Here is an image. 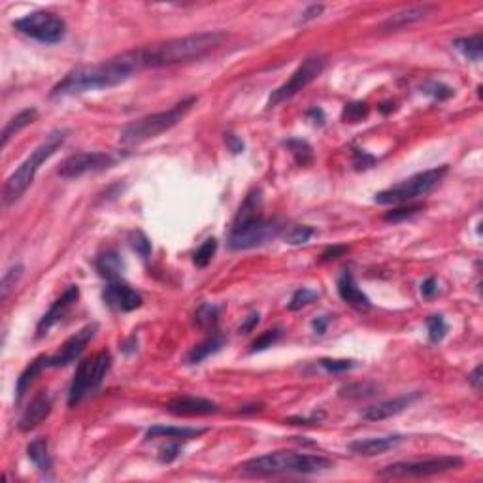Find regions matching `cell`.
<instances>
[{"label":"cell","mask_w":483,"mask_h":483,"mask_svg":"<svg viewBox=\"0 0 483 483\" xmlns=\"http://www.w3.org/2000/svg\"><path fill=\"white\" fill-rule=\"evenodd\" d=\"M36 119H38V110H36V108H27V110H21L18 115H13V118L6 123L4 130H2L0 146L6 148L10 138H13V136L18 134L19 130H23L25 127H29V125L34 123Z\"/></svg>","instance_id":"d4e9b609"},{"label":"cell","mask_w":483,"mask_h":483,"mask_svg":"<svg viewBox=\"0 0 483 483\" xmlns=\"http://www.w3.org/2000/svg\"><path fill=\"white\" fill-rule=\"evenodd\" d=\"M319 365L323 366L329 374H342V372L353 370L355 366H357V363L349 359H321L319 360Z\"/></svg>","instance_id":"b9f144b4"},{"label":"cell","mask_w":483,"mask_h":483,"mask_svg":"<svg viewBox=\"0 0 483 483\" xmlns=\"http://www.w3.org/2000/svg\"><path fill=\"white\" fill-rule=\"evenodd\" d=\"M283 146L291 151L293 159L296 161V165L308 166L313 161L312 146L306 140H302V138H289V140L283 142Z\"/></svg>","instance_id":"f546056e"},{"label":"cell","mask_w":483,"mask_h":483,"mask_svg":"<svg viewBox=\"0 0 483 483\" xmlns=\"http://www.w3.org/2000/svg\"><path fill=\"white\" fill-rule=\"evenodd\" d=\"M102 301L115 312H132L142 306V295L123 282H110L102 291Z\"/></svg>","instance_id":"5bb4252c"},{"label":"cell","mask_w":483,"mask_h":483,"mask_svg":"<svg viewBox=\"0 0 483 483\" xmlns=\"http://www.w3.org/2000/svg\"><path fill=\"white\" fill-rule=\"evenodd\" d=\"M453 47L457 49V51H460V54L465 55L468 61H474V63H479V61H482V54H483L482 34L457 38V40H453Z\"/></svg>","instance_id":"f1b7e54d"},{"label":"cell","mask_w":483,"mask_h":483,"mask_svg":"<svg viewBox=\"0 0 483 483\" xmlns=\"http://www.w3.org/2000/svg\"><path fill=\"white\" fill-rule=\"evenodd\" d=\"M199 99L196 96H187L182 102H177L172 108L165 110V112L151 113L146 118H140L129 123L121 132V142L125 146H134V144H142V142L151 140L155 136L163 134L166 130H170L172 127H176L189 110L195 106Z\"/></svg>","instance_id":"5b68a950"},{"label":"cell","mask_w":483,"mask_h":483,"mask_svg":"<svg viewBox=\"0 0 483 483\" xmlns=\"http://www.w3.org/2000/svg\"><path fill=\"white\" fill-rule=\"evenodd\" d=\"M223 336L215 332V334H212L210 338H206L204 342L196 344L195 348L189 351L187 363L189 365H199V363H202L204 359H208L210 355L218 353L219 349L223 348Z\"/></svg>","instance_id":"4316f807"},{"label":"cell","mask_w":483,"mask_h":483,"mask_svg":"<svg viewBox=\"0 0 483 483\" xmlns=\"http://www.w3.org/2000/svg\"><path fill=\"white\" fill-rule=\"evenodd\" d=\"M306 118L315 125H325V112L319 106L310 108V110L306 112Z\"/></svg>","instance_id":"f907efd6"},{"label":"cell","mask_w":483,"mask_h":483,"mask_svg":"<svg viewBox=\"0 0 483 483\" xmlns=\"http://www.w3.org/2000/svg\"><path fill=\"white\" fill-rule=\"evenodd\" d=\"M180 453H182V444L176 440V442H170L168 446H165V448L161 449L159 460L163 465H170L172 460H176L177 457H180Z\"/></svg>","instance_id":"ee69618b"},{"label":"cell","mask_w":483,"mask_h":483,"mask_svg":"<svg viewBox=\"0 0 483 483\" xmlns=\"http://www.w3.org/2000/svg\"><path fill=\"white\" fill-rule=\"evenodd\" d=\"M348 251V246H332V248H327L321 253V263H329V261H334L338 257H342L344 253Z\"/></svg>","instance_id":"7dc6e473"},{"label":"cell","mask_w":483,"mask_h":483,"mask_svg":"<svg viewBox=\"0 0 483 483\" xmlns=\"http://www.w3.org/2000/svg\"><path fill=\"white\" fill-rule=\"evenodd\" d=\"M99 330V325L89 323L85 325L83 329H80L76 334H72L68 340H66L61 349L55 355H51L47 359V368H61V366H68L72 363H76L77 357L83 353V349L87 348V344L91 342Z\"/></svg>","instance_id":"4fadbf2b"},{"label":"cell","mask_w":483,"mask_h":483,"mask_svg":"<svg viewBox=\"0 0 483 483\" xmlns=\"http://www.w3.org/2000/svg\"><path fill=\"white\" fill-rule=\"evenodd\" d=\"M66 134H68V130H57L54 134H49V138L46 142H42L40 146L21 163L18 170L8 177L6 183H4V189H2V202L6 206L18 202L25 195V191L34 182L36 172L40 170V166L49 157H54L57 153V149L65 144Z\"/></svg>","instance_id":"277c9868"},{"label":"cell","mask_w":483,"mask_h":483,"mask_svg":"<svg viewBox=\"0 0 483 483\" xmlns=\"http://www.w3.org/2000/svg\"><path fill=\"white\" fill-rule=\"evenodd\" d=\"M208 429H195V427H165V425H155L146 432V438H172V440H191L204 434Z\"/></svg>","instance_id":"603a6c76"},{"label":"cell","mask_w":483,"mask_h":483,"mask_svg":"<svg viewBox=\"0 0 483 483\" xmlns=\"http://www.w3.org/2000/svg\"><path fill=\"white\" fill-rule=\"evenodd\" d=\"M27 455L29 459L36 465V468L40 472H49L51 470V457H49V446H47L46 438H36L32 442L27 446Z\"/></svg>","instance_id":"83f0119b"},{"label":"cell","mask_w":483,"mask_h":483,"mask_svg":"<svg viewBox=\"0 0 483 483\" xmlns=\"http://www.w3.org/2000/svg\"><path fill=\"white\" fill-rule=\"evenodd\" d=\"M353 163L357 170H365V168H370V166L376 163V157H372V155L366 153L365 149H355Z\"/></svg>","instance_id":"f6af8a7d"},{"label":"cell","mask_w":483,"mask_h":483,"mask_svg":"<svg viewBox=\"0 0 483 483\" xmlns=\"http://www.w3.org/2000/svg\"><path fill=\"white\" fill-rule=\"evenodd\" d=\"M219 321V308L215 304H202L195 312V323L201 329H213Z\"/></svg>","instance_id":"1f68e13d"},{"label":"cell","mask_w":483,"mask_h":483,"mask_svg":"<svg viewBox=\"0 0 483 483\" xmlns=\"http://www.w3.org/2000/svg\"><path fill=\"white\" fill-rule=\"evenodd\" d=\"M23 272H25V266L21 265V263L10 266V268L4 272V276H2V283H0V301L2 302L8 301L10 293L15 289L19 280L23 277Z\"/></svg>","instance_id":"4dcf8cb0"},{"label":"cell","mask_w":483,"mask_h":483,"mask_svg":"<svg viewBox=\"0 0 483 483\" xmlns=\"http://www.w3.org/2000/svg\"><path fill=\"white\" fill-rule=\"evenodd\" d=\"M370 112V108L366 102H351V104H346L342 112V119L346 123H359L363 119H366Z\"/></svg>","instance_id":"ab89813d"},{"label":"cell","mask_w":483,"mask_h":483,"mask_svg":"<svg viewBox=\"0 0 483 483\" xmlns=\"http://www.w3.org/2000/svg\"><path fill=\"white\" fill-rule=\"evenodd\" d=\"M463 466V459L459 457H437V459L425 460H404V463H393L377 472L380 477H427L442 472L457 470Z\"/></svg>","instance_id":"30bf717a"},{"label":"cell","mask_w":483,"mask_h":483,"mask_svg":"<svg viewBox=\"0 0 483 483\" xmlns=\"http://www.w3.org/2000/svg\"><path fill=\"white\" fill-rule=\"evenodd\" d=\"M215 251H218V240H215V238H208V240L202 244L201 248L195 251V257H193L195 265L199 266V268H204V266H208L210 265V261L213 259Z\"/></svg>","instance_id":"f35d334b"},{"label":"cell","mask_w":483,"mask_h":483,"mask_svg":"<svg viewBox=\"0 0 483 483\" xmlns=\"http://www.w3.org/2000/svg\"><path fill=\"white\" fill-rule=\"evenodd\" d=\"M482 382H483V377H482V365H477L476 368H474V372H472L470 376H468V383H470L472 387L476 391H479L482 389Z\"/></svg>","instance_id":"f5cc1de1"},{"label":"cell","mask_w":483,"mask_h":483,"mask_svg":"<svg viewBox=\"0 0 483 483\" xmlns=\"http://www.w3.org/2000/svg\"><path fill=\"white\" fill-rule=\"evenodd\" d=\"M77 299H80V287H77V285H70V287L66 289L65 293H63V295L54 302V306L49 308V310L44 313V318L38 321L36 336L42 338L44 334H47V330L51 329L55 323H59L61 319L65 318V313L70 310V306L74 304V302H77Z\"/></svg>","instance_id":"9a60e30c"},{"label":"cell","mask_w":483,"mask_h":483,"mask_svg":"<svg viewBox=\"0 0 483 483\" xmlns=\"http://www.w3.org/2000/svg\"><path fill=\"white\" fill-rule=\"evenodd\" d=\"M261 210H263V193H261L259 189H255V191H251V193L246 196V201H244V204H242L238 213H236L234 225H232V227L263 218V215H261Z\"/></svg>","instance_id":"484cf974"},{"label":"cell","mask_w":483,"mask_h":483,"mask_svg":"<svg viewBox=\"0 0 483 483\" xmlns=\"http://www.w3.org/2000/svg\"><path fill=\"white\" fill-rule=\"evenodd\" d=\"M421 93L429 94V96H432L434 101L442 102V101L451 99V96L455 94V91L442 82H425L423 85H421Z\"/></svg>","instance_id":"e575fe53"},{"label":"cell","mask_w":483,"mask_h":483,"mask_svg":"<svg viewBox=\"0 0 483 483\" xmlns=\"http://www.w3.org/2000/svg\"><path fill=\"white\" fill-rule=\"evenodd\" d=\"M94 266H96L99 276H102L104 280H108V282H118L119 276H121L125 270V263L123 259H121V255H119L118 251H113V249L99 255L96 261H94Z\"/></svg>","instance_id":"7402d4cb"},{"label":"cell","mask_w":483,"mask_h":483,"mask_svg":"<svg viewBox=\"0 0 483 483\" xmlns=\"http://www.w3.org/2000/svg\"><path fill=\"white\" fill-rule=\"evenodd\" d=\"M330 319L327 318V315H321V318H315L312 321V329L315 334H325V330H327V327H329Z\"/></svg>","instance_id":"816d5d0a"},{"label":"cell","mask_w":483,"mask_h":483,"mask_svg":"<svg viewBox=\"0 0 483 483\" xmlns=\"http://www.w3.org/2000/svg\"><path fill=\"white\" fill-rule=\"evenodd\" d=\"M393 106H395V104H391V102H383L382 106H380V110H382V113H385V115H387V113L393 110Z\"/></svg>","instance_id":"9f6ffc18"},{"label":"cell","mask_w":483,"mask_h":483,"mask_svg":"<svg viewBox=\"0 0 483 483\" xmlns=\"http://www.w3.org/2000/svg\"><path fill=\"white\" fill-rule=\"evenodd\" d=\"M225 142H227V146H229V149L234 155L244 153V149H246V146H244L242 138H238V136L232 134V132H227V134H225Z\"/></svg>","instance_id":"c3c4849f"},{"label":"cell","mask_w":483,"mask_h":483,"mask_svg":"<svg viewBox=\"0 0 483 483\" xmlns=\"http://www.w3.org/2000/svg\"><path fill=\"white\" fill-rule=\"evenodd\" d=\"M313 234H315V230L312 227H293L285 236V240L291 246H301V244H306Z\"/></svg>","instance_id":"7bdbcfd3"},{"label":"cell","mask_w":483,"mask_h":483,"mask_svg":"<svg viewBox=\"0 0 483 483\" xmlns=\"http://www.w3.org/2000/svg\"><path fill=\"white\" fill-rule=\"evenodd\" d=\"M110 366H112V355L106 349L91 357V359L82 360L77 365L70 389H68V406H77L85 396L93 395L104 382Z\"/></svg>","instance_id":"52a82bcc"},{"label":"cell","mask_w":483,"mask_h":483,"mask_svg":"<svg viewBox=\"0 0 483 483\" xmlns=\"http://www.w3.org/2000/svg\"><path fill=\"white\" fill-rule=\"evenodd\" d=\"M318 296H319L318 291L302 287V289H299V291H295V295L291 296V301H289L287 306L291 312H296V310H302V308L308 306V304H312Z\"/></svg>","instance_id":"74e56055"},{"label":"cell","mask_w":483,"mask_h":483,"mask_svg":"<svg viewBox=\"0 0 483 483\" xmlns=\"http://www.w3.org/2000/svg\"><path fill=\"white\" fill-rule=\"evenodd\" d=\"M13 29L42 44H59L66 36L65 19L51 12H32L13 21Z\"/></svg>","instance_id":"ba28073f"},{"label":"cell","mask_w":483,"mask_h":483,"mask_svg":"<svg viewBox=\"0 0 483 483\" xmlns=\"http://www.w3.org/2000/svg\"><path fill=\"white\" fill-rule=\"evenodd\" d=\"M136 346H138V340H136V336H130L129 340H127V342L121 346V351L129 355V353H132V351H136Z\"/></svg>","instance_id":"11a10c76"},{"label":"cell","mask_w":483,"mask_h":483,"mask_svg":"<svg viewBox=\"0 0 483 483\" xmlns=\"http://www.w3.org/2000/svg\"><path fill=\"white\" fill-rule=\"evenodd\" d=\"M380 387L374 383H351L340 389V396H348V399H368V396L377 395Z\"/></svg>","instance_id":"d6a6232c"},{"label":"cell","mask_w":483,"mask_h":483,"mask_svg":"<svg viewBox=\"0 0 483 483\" xmlns=\"http://www.w3.org/2000/svg\"><path fill=\"white\" fill-rule=\"evenodd\" d=\"M419 396H421V393H410V395L396 396V399H391V401L377 402L374 406L366 408L360 415H363L365 421H383V419L395 418V415L404 412L406 408L412 406Z\"/></svg>","instance_id":"e0dca14e"},{"label":"cell","mask_w":483,"mask_h":483,"mask_svg":"<svg viewBox=\"0 0 483 483\" xmlns=\"http://www.w3.org/2000/svg\"><path fill=\"white\" fill-rule=\"evenodd\" d=\"M115 165V157L106 151H82V153H74L66 157L61 163L59 174L65 180H74V177H82L89 172H101L106 168H112Z\"/></svg>","instance_id":"7c38bea8"},{"label":"cell","mask_w":483,"mask_h":483,"mask_svg":"<svg viewBox=\"0 0 483 483\" xmlns=\"http://www.w3.org/2000/svg\"><path fill=\"white\" fill-rule=\"evenodd\" d=\"M257 323H259V313H251V315L246 319V323L240 327V334H248V332H251V330L257 327Z\"/></svg>","instance_id":"db71d44e"},{"label":"cell","mask_w":483,"mask_h":483,"mask_svg":"<svg viewBox=\"0 0 483 483\" xmlns=\"http://www.w3.org/2000/svg\"><path fill=\"white\" fill-rule=\"evenodd\" d=\"M129 246L132 248V251L140 255L142 259H148L149 255H151V249H153L151 248V240L142 230L129 232Z\"/></svg>","instance_id":"836d02e7"},{"label":"cell","mask_w":483,"mask_h":483,"mask_svg":"<svg viewBox=\"0 0 483 483\" xmlns=\"http://www.w3.org/2000/svg\"><path fill=\"white\" fill-rule=\"evenodd\" d=\"M332 468V460L321 455L274 451L246 460L240 466L246 476H280V474H318Z\"/></svg>","instance_id":"3957f363"},{"label":"cell","mask_w":483,"mask_h":483,"mask_svg":"<svg viewBox=\"0 0 483 483\" xmlns=\"http://www.w3.org/2000/svg\"><path fill=\"white\" fill-rule=\"evenodd\" d=\"M429 12H430V6L404 8V10H401V12L393 13L391 18L385 19L380 29H382L383 32H395V30L406 29V27H410V25L423 21Z\"/></svg>","instance_id":"44dd1931"},{"label":"cell","mask_w":483,"mask_h":483,"mask_svg":"<svg viewBox=\"0 0 483 483\" xmlns=\"http://www.w3.org/2000/svg\"><path fill=\"white\" fill-rule=\"evenodd\" d=\"M166 410L174 415L182 418H201V415H212L219 412V406L215 402L202 399V396H177L174 401L168 402Z\"/></svg>","instance_id":"2e32d148"},{"label":"cell","mask_w":483,"mask_h":483,"mask_svg":"<svg viewBox=\"0 0 483 483\" xmlns=\"http://www.w3.org/2000/svg\"><path fill=\"white\" fill-rule=\"evenodd\" d=\"M438 291H440V287H438L437 277H427L421 283V295H423V299H434L438 295Z\"/></svg>","instance_id":"bcb514c9"},{"label":"cell","mask_w":483,"mask_h":483,"mask_svg":"<svg viewBox=\"0 0 483 483\" xmlns=\"http://www.w3.org/2000/svg\"><path fill=\"white\" fill-rule=\"evenodd\" d=\"M323 10H325L323 4H312L310 8H306V12L302 13L301 23H308V21H312V19L319 18V15L323 13Z\"/></svg>","instance_id":"681fc988"},{"label":"cell","mask_w":483,"mask_h":483,"mask_svg":"<svg viewBox=\"0 0 483 483\" xmlns=\"http://www.w3.org/2000/svg\"><path fill=\"white\" fill-rule=\"evenodd\" d=\"M327 66V61L321 55H313V57H308L304 63H302L293 76L289 77L287 82L280 85L276 91H272V94L268 96V108H274L277 104H282L287 99H293L296 93H301L302 89L308 87L310 83L315 80V77L321 76V72L325 70Z\"/></svg>","instance_id":"8fae6325"},{"label":"cell","mask_w":483,"mask_h":483,"mask_svg":"<svg viewBox=\"0 0 483 483\" xmlns=\"http://www.w3.org/2000/svg\"><path fill=\"white\" fill-rule=\"evenodd\" d=\"M338 295H340V299H342L346 304H349L351 308H355V310H359V312H366V310H370L372 308V302L370 299L363 293V289L357 285V282H355L353 274L349 270L342 272L340 274V277H338Z\"/></svg>","instance_id":"d6986e66"},{"label":"cell","mask_w":483,"mask_h":483,"mask_svg":"<svg viewBox=\"0 0 483 483\" xmlns=\"http://www.w3.org/2000/svg\"><path fill=\"white\" fill-rule=\"evenodd\" d=\"M404 438L401 434H391V437H380V438H360L355 442H349L348 449L363 457H374V455H382L385 451L395 449L396 446H401Z\"/></svg>","instance_id":"ffe728a7"},{"label":"cell","mask_w":483,"mask_h":483,"mask_svg":"<svg viewBox=\"0 0 483 483\" xmlns=\"http://www.w3.org/2000/svg\"><path fill=\"white\" fill-rule=\"evenodd\" d=\"M134 68L127 63L123 55L108 59L96 65L77 66L70 70L61 80L49 96H70V94H82L87 91H99V89H110L121 85L132 76Z\"/></svg>","instance_id":"7a4b0ae2"},{"label":"cell","mask_w":483,"mask_h":483,"mask_svg":"<svg viewBox=\"0 0 483 483\" xmlns=\"http://www.w3.org/2000/svg\"><path fill=\"white\" fill-rule=\"evenodd\" d=\"M51 408H54L51 395H49L47 391H40V393L30 401L29 406L25 408L23 415L19 419V430H21V432H30L32 429H36V427L51 413Z\"/></svg>","instance_id":"ac0fdd59"},{"label":"cell","mask_w":483,"mask_h":483,"mask_svg":"<svg viewBox=\"0 0 483 483\" xmlns=\"http://www.w3.org/2000/svg\"><path fill=\"white\" fill-rule=\"evenodd\" d=\"M448 174V166H438V168H432V170L419 172L415 176H412L406 182L399 183L395 187L385 189V191H380L374 196V201L377 204H383V206H402V204H410L419 196L429 195L430 191L434 187H438V183L442 182L444 176Z\"/></svg>","instance_id":"8992f818"},{"label":"cell","mask_w":483,"mask_h":483,"mask_svg":"<svg viewBox=\"0 0 483 483\" xmlns=\"http://www.w3.org/2000/svg\"><path fill=\"white\" fill-rule=\"evenodd\" d=\"M225 40H227V34L221 30L196 32V34L180 36V38L159 42L153 46L140 47L134 51H127V54H123V57L134 70L161 68V66H172L202 59L208 54L215 51Z\"/></svg>","instance_id":"6da1fadb"},{"label":"cell","mask_w":483,"mask_h":483,"mask_svg":"<svg viewBox=\"0 0 483 483\" xmlns=\"http://www.w3.org/2000/svg\"><path fill=\"white\" fill-rule=\"evenodd\" d=\"M283 227L277 221L259 218L248 223H242L232 227L229 236V248L234 251L242 249H253L265 246L268 242L276 240L282 234Z\"/></svg>","instance_id":"9c48e42d"},{"label":"cell","mask_w":483,"mask_h":483,"mask_svg":"<svg viewBox=\"0 0 483 483\" xmlns=\"http://www.w3.org/2000/svg\"><path fill=\"white\" fill-rule=\"evenodd\" d=\"M427 330H429V340L432 344L442 342L446 338V332H448V323L444 315H430L427 319Z\"/></svg>","instance_id":"d590c367"},{"label":"cell","mask_w":483,"mask_h":483,"mask_svg":"<svg viewBox=\"0 0 483 483\" xmlns=\"http://www.w3.org/2000/svg\"><path fill=\"white\" fill-rule=\"evenodd\" d=\"M282 336H283L282 329L266 330V332H263L259 338H255L253 342H251V353H257V351H265V349L272 348L274 344L282 340Z\"/></svg>","instance_id":"8d00e7d4"},{"label":"cell","mask_w":483,"mask_h":483,"mask_svg":"<svg viewBox=\"0 0 483 483\" xmlns=\"http://www.w3.org/2000/svg\"><path fill=\"white\" fill-rule=\"evenodd\" d=\"M421 210H423V206H419V204H402L401 208H396V210H391V212L385 213V221L399 223V221H404V219H410L413 218V215H418Z\"/></svg>","instance_id":"60d3db41"},{"label":"cell","mask_w":483,"mask_h":483,"mask_svg":"<svg viewBox=\"0 0 483 483\" xmlns=\"http://www.w3.org/2000/svg\"><path fill=\"white\" fill-rule=\"evenodd\" d=\"M47 359H49V357L40 355V357H36L32 363H29V365L25 366V370L19 374L18 383H15V401L19 402L21 399H23V395L30 387V383L34 382L36 377L40 376V372L44 370V368H47Z\"/></svg>","instance_id":"cb8c5ba5"}]
</instances>
